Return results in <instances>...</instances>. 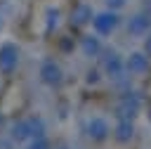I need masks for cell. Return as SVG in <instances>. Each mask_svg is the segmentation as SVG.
I'll use <instances>...</instances> for the list:
<instances>
[{
  "mask_svg": "<svg viewBox=\"0 0 151 149\" xmlns=\"http://www.w3.org/2000/svg\"><path fill=\"white\" fill-rule=\"evenodd\" d=\"M42 76H45V80H47V83H59L61 71H59L54 64H45V66H42Z\"/></svg>",
  "mask_w": 151,
  "mask_h": 149,
  "instance_id": "10",
  "label": "cell"
},
{
  "mask_svg": "<svg viewBox=\"0 0 151 149\" xmlns=\"http://www.w3.org/2000/svg\"><path fill=\"white\" fill-rule=\"evenodd\" d=\"M92 24H94V31L99 33V35H109L111 31H116V26H118V14L116 12H99L94 19H92Z\"/></svg>",
  "mask_w": 151,
  "mask_h": 149,
  "instance_id": "2",
  "label": "cell"
},
{
  "mask_svg": "<svg viewBox=\"0 0 151 149\" xmlns=\"http://www.w3.org/2000/svg\"><path fill=\"white\" fill-rule=\"evenodd\" d=\"M14 64H17V50L12 45H5L0 50V66H2V71H12Z\"/></svg>",
  "mask_w": 151,
  "mask_h": 149,
  "instance_id": "8",
  "label": "cell"
},
{
  "mask_svg": "<svg viewBox=\"0 0 151 149\" xmlns=\"http://www.w3.org/2000/svg\"><path fill=\"white\" fill-rule=\"evenodd\" d=\"M87 135H90L92 140H104V137L109 135V123H106L104 118L94 116V118L87 123Z\"/></svg>",
  "mask_w": 151,
  "mask_h": 149,
  "instance_id": "6",
  "label": "cell"
},
{
  "mask_svg": "<svg viewBox=\"0 0 151 149\" xmlns=\"http://www.w3.org/2000/svg\"><path fill=\"white\" fill-rule=\"evenodd\" d=\"M125 71H130L132 76H142L149 71V57L144 52H132L125 61Z\"/></svg>",
  "mask_w": 151,
  "mask_h": 149,
  "instance_id": "3",
  "label": "cell"
},
{
  "mask_svg": "<svg viewBox=\"0 0 151 149\" xmlns=\"http://www.w3.org/2000/svg\"><path fill=\"white\" fill-rule=\"evenodd\" d=\"M104 69H106V73H109L111 78H123V73H125V64H123V59H120L116 52H109V54H106Z\"/></svg>",
  "mask_w": 151,
  "mask_h": 149,
  "instance_id": "5",
  "label": "cell"
},
{
  "mask_svg": "<svg viewBox=\"0 0 151 149\" xmlns=\"http://www.w3.org/2000/svg\"><path fill=\"white\" fill-rule=\"evenodd\" d=\"M113 132H116V140H118V142H127V140H132V135H134V125H132L130 118H118Z\"/></svg>",
  "mask_w": 151,
  "mask_h": 149,
  "instance_id": "7",
  "label": "cell"
},
{
  "mask_svg": "<svg viewBox=\"0 0 151 149\" xmlns=\"http://www.w3.org/2000/svg\"><path fill=\"white\" fill-rule=\"evenodd\" d=\"M139 106H142L139 95H137V92H127V95H123V99L118 102L116 114H118V118H130V121H132V118L139 114Z\"/></svg>",
  "mask_w": 151,
  "mask_h": 149,
  "instance_id": "1",
  "label": "cell"
},
{
  "mask_svg": "<svg viewBox=\"0 0 151 149\" xmlns=\"http://www.w3.org/2000/svg\"><path fill=\"white\" fill-rule=\"evenodd\" d=\"M149 123H151V106H149Z\"/></svg>",
  "mask_w": 151,
  "mask_h": 149,
  "instance_id": "15",
  "label": "cell"
},
{
  "mask_svg": "<svg viewBox=\"0 0 151 149\" xmlns=\"http://www.w3.org/2000/svg\"><path fill=\"white\" fill-rule=\"evenodd\" d=\"M127 0H106V5H109V9H120L123 5H125Z\"/></svg>",
  "mask_w": 151,
  "mask_h": 149,
  "instance_id": "12",
  "label": "cell"
},
{
  "mask_svg": "<svg viewBox=\"0 0 151 149\" xmlns=\"http://www.w3.org/2000/svg\"><path fill=\"white\" fill-rule=\"evenodd\" d=\"M144 54H146V57H151V35L144 40Z\"/></svg>",
  "mask_w": 151,
  "mask_h": 149,
  "instance_id": "13",
  "label": "cell"
},
{
  "mask_svg": "<svg viewBox=\"0 0 151 149\" xmlns=\"http://www.w3.org/2000/svg\"><path fill=\"white\" fill-rule=\"evenodd\" d=\"M31 149H47V144H45V142H38V144H33Z\"/></svg>",
  "mask_w": 151,
  "mask_h": 149,
  "instance_id": "14",
  "label": "cell"
},
{
  "mask_svg": "<svg viewBox=\"0 0 151 149\" xmlns=\"http://www.w3.org/2000/svg\"><path fill=\"white\" fill-rule=\"evenodd\" d=\"M83 47H85V52H87L90 57H94V54H99V52H101V43H99V38H94V35L85 38Z\"/></svg>",
  "mask_w": 151,
  "mask_h": 149,
  "instance_id": "9",
  "label": "cell"
},
{
  "mask_svg": "<svg viewBox=\"0 0 151 149\" xmlns=\"http://www.w3.org/2000/svg\"><path fill=\"white\" fill-rule=\"evenodd\" d=\"M149 26H151V19L146 17V14H134V17H130V21H127V33L130 35H146L149 33Z\"/></svg>",
  "mask_w": 151,
  "mask_h": 149,
  "instance_id": "4",
  "label": "cell"
},
{
  "mask_svg": "<svg viewBox=\"0 0 151 149\" xmlns=\"http://www.w3.org/2000/svg\"><path fill=\"white\" fill-rule=\"evenodd\" d=\"M76 24H85L87 19H92V12L87 9V7H78V12H76Z\"/></svg>",
  "mask_w": 151,
  "mask_h": 149,
  "instance_id": "11",
  "label": "cell"
}]
</instances>
